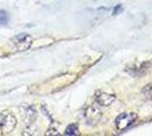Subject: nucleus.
Here are the masks:
<instances>
[{"label": "nucleus", "mask_w": 152, "mask_h": 136, "mask_svg": "<svg viewBox=\"0 0 152 136\" xmlns=\"http://www.w3.org/2000/svg\"><path fill=\"white\" fill-rule=\"evenodd\" d=\"M115 101L114 94H107V93H101L100 95L96 97V102L100 105H109Z\"/></svg>", "instance_id": "nucleus-4"}, {"label": "nucleus", "mask_w": 152, "mask_h": 136, "mask_svg": "<svg viewBox=\"0 0 152 136\" xmlns=\"http://www.w3.org/2000/svg\"><path fill=\"white\" fill-rule=\"evenodd\" d=\"M66 135H77L78 134V127L76 124H72L69 125L67 128H66V132H65Z\"/></svg>", "instance_id": "nucleus-5"}, {"label": "nucleus", "mask_w": 152, "mask_h": 136, "mask_svg": "<svg viewBox=\"0 0 152 136\" xmlns=\"http://www.w3.org/2000/svg\"><path fill=\"white\" fill-rule=\"evenodd\" d=\"M7 18H8L7 14L5 13V12H0V22H1V23H6Z\"/></svg>", "instance_id": "nucleus-7"}, {"label": "nucleus", "mask_w": 152, "mask_h": 136, "mask_svg": "<svg viewBox=\"0 0 152 136\" xmlns=\"http://www.w3.org/2000/svg\"><path fill=\"white\" fill-rule=\"evenodd\" d=\"M143 94L145 95V97L148 99H152V83L149 85H146L143 90Z\"/></svg>", "instance_id": "nucleus-6"}, {"label": "nucleus", "mask_w": 152, "mask_h": 136, "mask_svg": "<svg viewBox=\"0 0 152 136\" xmlns=\"http://www.w3.org/2000/svg\"><path fill=\"white\" fill-rule=\"evenodd\" d=\"M137 115L133 112H124L116 118V126L119 130L127 129L136 120Z\"/></svg>", "instance_id": "nucleus-2"}, {"label": "nucleus", "mask_w": 152, "mask_h": 136, "mask_svg": "<svg viewBox=\"0 0 152 136\" xmlns=\"http://www.w3.org/2000/svg\"><path fill=\"white\" fill-rule=\"evenodd\" d=\"M13 41L14 43L16 44V47H17L18 51H25V50H27L32 43L31 38L27 34H19L18 36H16Z\"/></svg>", "instance_id": "nucleus-3"}, {"label": "nucleus", "mask_w": 152, "mask_h": 136, "mask_svg": "<svg viewBox=\"0 0 152 136\" xmlns=\"http://www.w3.org/2000/svg\"><path fill=\"white\" fill-rule=\"evenodd\" d=\"M16 126V118L9 111H2L0 113V129L2 134H10Z\"/></svg>", "instance_id": "nucleus-1"}]
</instances>
